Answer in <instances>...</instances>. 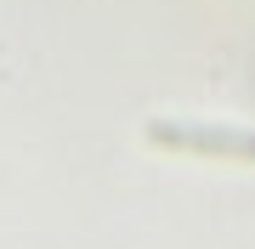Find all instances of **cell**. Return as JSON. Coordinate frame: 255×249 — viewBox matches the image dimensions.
<instances>
[{
    "instance_id": "1",
    "label": "cell",
    "mask_w": 255,
    "mask_h": 249,
    "mask_svg": "<svg viewBox=\"0 0 255 249\" xmlns=\"http://www.w3.org/2000/svg\"><path fill=\"white\" fill-rule=\"evenodd\" d=\"M147 142L176 148V153L244 159V165H255V130H233V125H170V119H153L147 125Z\"/></svg>"
}]
</instances>
